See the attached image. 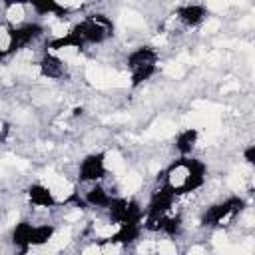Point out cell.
I'll return each instance as SVG.
<instances>
[{
    "mask_svg": "<svg viewBox=\"0 0 255 255\" xmlns=\"http://www.w3.org/2000/svg\"><path fill=\"white\" fill-rule=\"evenodd\" d=\"M72 32L86 44V42H104L108 36L114 34V24L104 14H92L84 22L76 24Z\"/></svg>",
    "mask_w": 255,
    "mask_h": 255,
    "instance_id": "obj_1",
    "label": "cell"
},
{
    "mask_svg": "<svg viewBox=\"0 0 255 255\" xmlns=\"http://www.w3.org/2000/svg\"><path fill=\"white\" fill-rule=\"evenodd\" d=\"M243 205H245L243 199H239V197H231V199H227V201H223V203H217V205L209 207V211L203 213L201 223H203V225H217V223H221L225 217H229L231 213L241 211Z\"/></svg>",
    "mask_w": 255,
    "mask_h": 255,
    "instance_id": "obj_2",
    "label": "cell"
},
{
    "mask_svg": "<svg viewBox=\"0 0 255 255\" xmlns=\"http://www.w3.org/2000/svg\"><path fill=\"white\" fill-rule=\"evenodd\" d=\"M42 34V26L40 24H24L20 28H10V44L6 54H12L16 50H20L22 46H26L32 38Z\"/></svg>",
    "mask_w": 255,
    "mask_h": 255,
    "instance_id": "obj_3",
    "label": "cell"
},
{
    "mask_svg": "<svg viewBox=\"0 0 255 255\" xmlns=\"http://www.w3.org/2000/svg\"><path fill=\"white\" fill-rule=\"evenodd\" d=\"M104 173H106V167H104V153L88 155V157L82 161L80 177H82L84 181H96V179L104 177Z\"/></svg>",
    "mask_w": 255,
    "mask_h": 255,
    "instance_id": "obj_4",
    "label": "cell"
},
{
    "mask_svg": "<svg viewBox=\"0 0 255 255\" xmlns=\"http://www.w3.org/2000/svg\"><path fill=\"white\" fill-rule=\"evenodd\" d=\"M173 197H175V193H173V189H171L167 183H165L163 187H159V189L153 193L151 201H149L147 215H163V213L171 207Z\"/></svg>",
    "mask_w": 255,
    "mask_h": 255,
    "instance_id": "obj_5",
    "label": "cell"
},
{
    "mask_svg": "<svg viewBox=\"0 0 255 255\" xmlns=\"http://www.w3.org/2000/svg\"><path fill=\"white\" fill-rule=\"evenodd\" d=\"M155 60H157V54L151 48L143 46V48H137L135 52L129 54L128 64H129L131 70H135V68H141V66H151V64H155Z\"/></svg>",
    "mask_w": 255,
    "mask_h": 255,
    "instance_id": "obj_6",
    "label": "cell"
},
{
    "mask_svg": "<svg viewBox=\"0 0 255 255\" xmlns=\"http://www.w3.org/2000/svg\"><path fill=\"white\" fill-rule=\"evenodd\" d=\"M137 233H139L137 223H122L120 225V231L116 235L104 239L102 243H124V245H128V243H131V241L137 239Z\"/></svg>",
    "mask_w": 255,
    "mask_h": 255,
    "instance_id": "obj_7",
    "label": "cell"
},
{
    "mask_svg": "<svg viewBox=\"0 0 255 255\" xmlns=\"http://www.w3.org/2000/svg\"><path fill=\"white\" fill-rule=\"evenodd\" d=\"M40 72L46 78H60L64 74V64H62L60 58H56L52 54H46L40 62Z\"/></svg>",
    "mask_w": 255,
    "mask_h": 255,
    "instance_id": "obj_8",
    "label": "cell"
},
{
    "mask_svg": "<svg viewBox=\"0 0 255 255\" xmlns=\"http://www.w3.org/2000/svg\"><path fill=\"white\" fill-rule=\"evenodd\" d=\"M28 197H30L32 203L44 205V207H50V205L56 203L54 197H52V193H50V189L44 187V185H38V183H34V185L28 187Z\"/></svg>",
    "mask_w": 255,
    "mask_h": 255,
    "instance_id": "obj_9",
    "label": "cell"
},
{
    "mask_svg": "<svg viewBox=\"0 0 255 255\" xmlns=\"http://www.w3.org/2000/svg\"><path fill=\"white\" fill-rule=\"evenodd\" d=\"M32 231H34V227H32L28 221H20V223L14 227V231H12V241H14V245L26 249V247L30 245V241H32Z\"/></svg>",
    "mask_w": 255,
    "mask_h": 255,
    "instance_id": "obj_10",
    "label": "cell"
},
{
    "mask_svg": "<svg viewBox=\"0 0 255 255\" xmlns=\"http://www.w3.org/2000/svg\"><path fill=\"white\" fill-rule=\"evenodd\" d=\"M177 14H179V18L185 22V24H189V26H195V24H199L201 22V18L205 16V8L203 6H183V8H179L177 10Z\"/></svg>",
    "mask_w": 255,
    "mask_h": 255,
    "instance_id": "obj_11",
    "label": "cell"
},
{
    "mask_svg": "<svg viewBox=\"0 0 255 255\" xmlns=\"http://www.w3.org/2000/svg\"><path fill=\"white\" fill-rule=\"evenodd\" d=\"M110 201H112V197H110V195L106 193V189L100 187V185L92 187V189L88 191V195H86V203H90V205H94V207H108Z\"/></svg>",
    "mask_w": 255,
    "mask_h": 255,
    "instance_id": "obj_12",
    "label": "cell"
},
{
    "mask_svg": "<svg viewBox=\"0 0 255 255\" xmlns=\"http://www.w3.org/2000/svg\"><path fill=\"white\" fill-rule=\"evenodd\" d=\"M195 139H197V129H185V131H181V133L177 135L175 147L185 155V153H189V151L193 149Z\"/></svg>",
    "mask_w": 255,
    "mask_h": 255,
    "instance_id": "obj_13",
    "label": "cell"
},
{
    "mask_svg": "<svg viewBox=\"0 0 255 255\" xmlns=\"http://www.w3.org/2000/svg\"><path fill=\"white\" fill-rule=\"evenodd\" d=\"M32 8H34L38 14H50V12H54V14H56V16H60V18H64V16L68 14V8H64V6L56 4L54 0H46V2H32Z\"/></svg>",
    "mask_w": 255,
    "mask_h": 255,
    "instance_id": "obj_14",
    "label": "cell"
},
{
    "mask_svg": "<svg viewBox=\"0 0 255 255\" xmlns=\"http://www.w3.org/2000/svg\"><path fill=\"white\" fill-rule=\"evenodd\" d=\"M50 48H54V50H60V48H82L84 46V42L74 34V32H68L66 36H62V38H56V40H52L50 44H48Z\"/></svg>",
    "mask_w": 255,
    "mask_h": 255,
    "instance_id": "obj_15",
    "label": "cell"
},
{
    "mask_svg": "<svg viewBox=\"0 0 255 255\" xmlns=\"http://www.w3.org/2000/svg\"><path fill=\"white\" fill-rule=\"evenodd\" d=\"M110 217H112V221H116V223H124L126 221V211H128V201L126 199H112L110 201Z\"/></svg>",
    "mask_w": 255,
    "mask_h": 255,
    "instance_id": "obj_16",
    "label": "cell"
},
{
    "mask_svg": "<svg viewBox=\"0 0 255 255\" xmlns=\"http://www.w3.org/2000/svg\"><path fill=\"white\" fill-rule=\"evenodd\" d=\"M54 233V227L52 225H40V227H34L32 231V241L30 245H44Z\"/></svg>",
    "mask_w": 255,
    "mask_h": 255,
    "instance_id": "obj_17",
    "label": "cell"
},
{
    "mask_svg": "<svg viewBox=\"0 0 255 255\" xmlns=\"http://www.w3.org/2000/svg\"><path fill=\"white\" fill-rule=\"evenodd\" d=\"M153 72H155V64L135 68V70H133V76H131V84H133V86H139V84H141L143 80H147V78H149Z\"/></svg>",
    "mask_w": 255,
    "mask_h": 255,
    "instance_id": "obj_18",
    "label": "cell"
},
{
    "mask_svg": "<svg viewBox=\"0 0 255 255\" xmlns=\"http://www.w3.org/2000/svg\"><path fill=\"white\" fill-rule=\"evenodd\" d=\"M141 219V209L137 201H128V211H126V221L124 223H139Z\"/></svg>",
    "mask_w": 255,
    "mask_h": 255,
    "instance_id": "obj_19",
    "label": "cell"
},
{
    "mask_svg": "<svg viewBox=\"0 0 255 255\" xmlns=\"http://www.w3.org/2000/svg\"><path fill=\"white\" fill-rule=\"evenodd\" d=\"M179 227H181V217H179V215H175V217H165L161 231H165L167 235H175V233L179 231Z\"/></svg>",
    "mask_w": 255,
    "mask_h": 255,
    "instance_id": "obj_20",
    "label": "cell"
},
{
    "mask_svg": "<svg viewBox=\"0 0 255 255\" xmlns=\"http://www.w3.org/2000/svg\"><path fill=\"white\" fill-rule=\"evenodd\" d=\"M163 221H165L163 215H147L145 229H149V231H161L163 229Z\"/></svg>",
    "mask_w": 255,
    "mask_h": 255,
    "instance_id": "obj_21",
    "label": "cell"
},
{
    "mask_svg": "<svg viewBox=\"0 0 255 255\" xmlns=\"http://www.w3.org/2000/svg\"><path fill=\"white\" fill-rule=\"evenodd\" d=\"M245 159H247L249 163H255V145H249V147L245 149Z\"/></svg>",
    "mask_w": 255,
    "mask_h": 255,
    "instance_id": "obj_22",
    "label": "cell"
},
{
    "mask_svg": "<svg viewBox=\"0 0 255 255\" xmlns=\"http://www.w3.org/2000/svg\"><path fill=\"white\" fill-rule=\"evenodd\" d=\"M82 112H84L82 108H74V116H82Z\"/></svg>",
    "mask_w": 255,
    "mask_h": 255,
    "instance_id": "obj_23",
    "label": "cell"
},
{
    "mask_svg": "<svg viewBox=\"0 0 255 255\" xmlns=\"http://www.w3.org/2000/svg\"><path fill=\"white\" fill-rule=\"evenodd\" d=\"M4 56H6V50H0V60H2Z\"/></svg>",
    "mask_w": 255,
    "mask_h": 255,
    "instance_id": "obj_24",
    "label": "cell"
},
{
    "mask_svg": "<svg viewBox=\"0 0 255 255\" xmlns=\"http://www.w3.org/2000/svg\"><path fill=\"white\" fill-rule=\"evenodd\" d=\"M18 255H26V249H22V251H20V253H18Z\"/></svg>",
    "mask_w": 255,
    "mask_h": 255,
    "instance_id": "obj_25",
    "label": "cell"
}]
</instances>
